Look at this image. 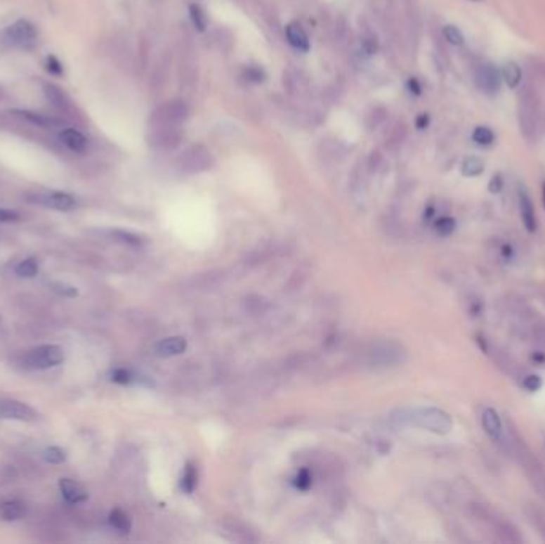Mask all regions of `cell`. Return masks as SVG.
Masks as SVG:
<instances>
[{
    "mask_svg": "<svg viewBox=\"0 0 545 544\" xmlns=\"http://www.w3.org/2000/svg\"><path fill=\"white\" fill-rule=\"evenodd\" d=\"M59 139H61V143L66 147H69L72 152L83 153L88 149V139L85 138V134L80 133L79 129L75 128L63 129V131L59 133Z\"/></svg>",
    "mask_w": 545,
    "mask_h": 544,
    "instance_id": "obj_14",
    "label": "cell"
},
{
    "mask_svg": "<svg viewBox=\"0 0 545 544\" xmlns=\"http://www.w3.org/2000/svg\"><path fill=\"white\" fill-rule=\"evenodd\" d=\"M45 90V96L46 99L50 101V103L55 105V108L58 109H66L67 105V101H66V96H64V93L59 90L58 86L55 85H45L44 86Z\"/></svg>",
    "mask_w": 545,
    "mask_h": 544,
    "instance_id": "obj_23",
    "label": "cell"
},
{
    "mask_svg": "<svg viewBox=\"0 0 545 544\" xmlns=\"http://www.w3.org/2000/svg\"><path fill=\"white\" fill-rule=\"evenodd\" d=\"M544 446H545V442H544Z\"/></svg>",
    "mask_w": 545,
    "mask_h": 544,
    "instance_id": "obj_47",
    "label": "cell"
},
{
    "mask_svg": "<svg viewBox=\"0 0 545 544\" xmlns=\"http://www.w3.org/2000/svg\"><path fill=\"white\" fill-rule=\"evenodd\" d=\"M114 235L117 236V240L123 241V243H128V245H139V243H140V240H139L136 235H133V233H128V232H122V230H117V232H114Z\"/></svg>",
    "mask_w": 545,
    "mask_h": 544,
    "instance_id": "obj_38",
    "label": "cell"
},
{
    "mask_svg": "<svg viewBox=\"0 0 545 544\" xmlns=\"http://www.w3.org/2000/svg\"><path fill=\"white\" fill-rule=\"evenodd\" d=\"M39 271V264L35 259H26L16 267V275L22 278H34Z\"/></svg>",
    "mask_w": 545,
    "mask_h": 544,
    "instance_id": "obj_27",
    "label": "cell"
},
{
    "mask_svg": "<svg viewBox=\"0 0 545 544\" xmlns=\"http://www.w3.org/2000/svg\"><path fill=\"white\" fill-rule=\"evenodd\" d=\"M483 169H485V164L482 160L477 157H467L463 162V164H461V171H463V174L467 177L480 176L483 173Z\"/></svg>",
    "mask_w": 545,
    "mask_h": 544,
    "instance_id": "obj_22",
    "label": "cell"
},
{
    "mask_svg": "<svg viewBox=\"0 0 545 544\" xmlns=\"http://www.w3.org/2000/svg\"><path fill=\"white\" fill-rule=\"evenodd\" d=\"M501 75L507 84V86L512 88V90H515V88L521 84V69L517 63H513V61L506 63L504 67H502Z\"/></svg>",
    "mask_w": 545,
    "mask_h": 544,
    "instance_id": "obj_20",
    "label": "cell"
},
{
    "mask_svg": "<svg viewBox=\"0 0 545 544\" xmlns=\"http://www.w3.org/2000/svg\"><path fill=\"white\" fill-rule=\"evenodd\" d=\"M523 387L528 389V391H537L539 388L542 387V380L539 375H528L523 378Z\"/></svg>",
    "mask_w": 545,
    "mask_h": 544,
    "instance_id": "obj_36",
    "label": "cell"
},
{
    "mask_svg": "<svg viewBox=\"0 0 545 544\" xmlns=\"http://www.w3.org/2000/svg\"><path fill=\"white\" fill-rule=\"evenodd\" d=\"M471 2H480V0H471Z\"/></svg>",
    "mask_w": 545,
    "mask_h": 544,
    "instance_id": "obj_46",
    "label": "cell"
},
{
    "mask_svg": "<svg viewBox=\"0 0 545 544\" xmlns=\"http://www.w3.org/2000/svg\"><path fill=\"white\" fill-rule=\"evenodd\" d=\"M59 490L66 501L72 503V505H77V503H81L88 498V493L85 492L80 484H77L72 479H61L59 481Z\"/></svg>",
    "mask_w": 545,
    "mask_h": 544,
    "instance_id": "obj_16",
    "label": "cell"
},
{
    "mask_svg": "<svg viewBox=\"0 0 545 544\" xmlns=\"http://www.w3.org/2000/svg\"><path fill=\"white\" fill-rule=\"evenodd\" d=\"M51 287L55 289L58 294L66 295V297H77V294H79L77 287L69 286V285H66V283H53Z\"/></svg>",
    "mask_w": 545,
    "mask_h": 544,
    "instance_id": "obj_34",
    "label": "cell"
},
{
    "mask_svg": "<svg viewBox=\"0 0 545 544\" xmlns=\"http://www.w3.org/2000/svg\"><path fill=\"white\" fill-rule=\"evenodd\" d=\"M467 514L480 529H483L494 540L506 544H520L523 541L520 530L512 520L483 501H471L467 505Z\"/></svg>",
    "mask_w": 545,
    "mask_h": 544,
    "instance_id": "obj_1",
    "label": "cell"
},
{
    "mask_svg": "<svg viewBox=\"0 0 545 544\" xmlns=\"http://www.w3.org/2000/svg\"><path fill=\"white\" fill-rule=\"evenodd\" d=\"M187 350V342L182 337H168L155 345V354L159 358L179 356Z\"/></svg>",
    "mask_w": 545,
    "mask_h": 544,
    "instance_id": "obj_13",
    "label": "cell"
},
{
    "mask_svg": "<svg viewBox=\"0 0 545 544\" xmlns=\"http://www.w3.org/2000/svg\"><path fill=\"white\" fill-rule=\"evenodd\" d=\"M64 361V350L58 345H41L27 351L22 356V365L26 369L44 370L55 368Z\"/></svg>",
    "mask_w": 545,
    "mask_h": 544,
    "instance_id": "obj_4",
    "label": "cell"
},
{
    "mask_svg": "<svg viewBox=\"0 0 545 544\" xmlns=\"http://www.w3.org/2000/svg\"><path fill=\"white\" fill-rule=\"evenodd\" d=\"M506 441L507 448L512 453V457L517 458L521 468L526 472V476L530 479L531 487L536 490L539 496H542L545 500V469L541 461L532 453L531 448L526 446L523 437L520 436L517 428L512 427V423H508V428L506 431Z\"/></svg>",
    "mask_w": 545,
    "mask_h": 544,
    "instance_id": "obj_2",
    "label": "cell"
},
{
    "mask_svg": "<svg viewBox=\"0 0 545 544\" xmlns=\"http://www.w3.org/2000/svg\"><path fill=\"white\" fill-rule=\"evenodd\" d=\"M369 361L381 368H394L407 361V350L394 340H386L375 344L369 350Z\"/></svg>",
    "mask_w": 545,
    "mask_h": 544,
    "instance_id": "obj_5",
    "label": "cell"
},
{
    "mask_svg": "<svg viewBox=\"0 0 545 544\" xmlns=\"http://www.w3.org/2000/svg\"><path fill=\"white\" fill-rule=\"evenodd\" d=\"M532 339H534V344L537 347H541L545 350V324H537L532 329Z\"/></svg>",
    "mask_w": 545,
    "mask_h": 544,
    "instance_id": "obj_35",
    "label": "cell"
},
{
    "mask_svg": "<svg viewBox=\"0 0 545 544\" xmlns=\"http://www.w3.org/2000/svg\"><path fill=\"white\" fill-rule=\"evenodd\" d=\"M362 50L365 55H375V53L378 51V44L375 39H365L362 42Z\"/></svg>",
    "mask_w": 545,
    "mask_h": 544,
    "instance_id": "obj_42",
    "label": "cell"
},
{
    "mask_svg": "<svg viewBox=\"0 0 545 544\" xmlns=\"http://www.w3.org/2000/svg\"><path fill=\"white\" fill-rule=\"evenodd\" d=\"M482 427L485 429L491 439H493L496 444H499L501 447H506V429H504V423L493 407H487L482 412Z\"/></svg>",
    "mask_w": 545,
    "mask_h": 544,
    "instance_id": "obj_10",
    "label": "cell"
},
{
    "mask_svg": "<svg viewBox=\"0 0 545 544\" xmlns=\"http://www.w3.org/2000/svg\"><path fill=\"white\" fill-rule=\"evenodd\" d=\"M518 206H520V216H521V221H523V226L526 227L528 232H534L537 228L534 206H532V201L525 190H521L518 195Z\"/></svg>",
    "mask_w": 545,
    "mask_h": 544,
    "instance_id": "obj_15",
    "label": "cell"
},
{
    "mask_svg": "<svg viewBox=\"0 0 545 544\" xmlns=\"http://www.w3.org/2000/svg\"><path fill=\"white\" fill-rule=\"evenodd\" d=\"M7 37L16 45H27L32 44L37 37V31L29 21L20 20L7 29Z\"/></svg>",
    "mask_w": 545,
    "mask_h": 544,
    "instance_id": "obj_12",
    "label": "cell"
},
{
    "mask_svg": "<svg viewBox=\"0 0 545 544\" xmlns=\"http://www.w3.org/2000/svg\"><path fill=\"white\" fill-rule=\"evenodd\" d=\"M26 514V506L22 505L21 501L11 500V501H4L0 505V519L2 520H20L21 517H25Z\"/></svg>",
    "mask_w": 545,
    "mask_h": 544,
    "instance_id": "obj_19",
    "label": "cell"
},
{
    "mask_svg": "<svg viewBox=\"0 0 545 544\" xmlns=\"http://www.w3.org/2000/svg\"><path fill=\"white\" fill-rule=\"evenodd\" d=\"M472 139L478 145H490L494 143V133L488 127H477L472 133Z\"/></svg>",
    "mask_w": 545,
    "mask_h": 544,
    "instance_id": "obj_24",
    "label": "cell"
},
{
    "mask_svg": "<svg viewBox=\"0 0 545 544\" xmlns=\"http://www.w3.org/2000/svg\"><path fill=\"white\" fill-rule=\"evenodd\" d=\"M246 79L252 84H262V82L266 79V74L262 67L257 66H249L246 69Z\"/></svg>",
    "mask_w": 545,
    "mask_h": 544,
    "instance_id": "obj_32",
    "label": "cell"
},
{
    "mask_svg": "<svg viewBox=\"0 0 545 544\" xmlns=\"http://www.w3.org/2000/svg\"><path fill=\"white\" fill-rule=\"evenodd\" d=\"M454 227H456V222L453 217H440L435 222V232L442 236L452 235Z\"/></svg>",
    "mask_w": 545,
    "mask_h": 544,
    "instance_id": "obj_31",
    "label": "cell"
},
{
    "mask_svg": "<svg viewBox=\"0 0 545 544\" xmlns=\"http://www.w3.org/2000/svg\"><path fill=\"white\" fill-rule=\"evenodd\" d=\"M295 487L298 490H308L311 487V474L306 469H301L295 477Z\"/></svg>",
    "mask_w": 545,
    "mask_h": 544,
    "instance_id": "obj_33",
    "label": "cell"
},
{
    "mask_svg": "<svg viewBox=\"0 0 545 544\" xmlns=\"http://www.w3.org/2000/svg\"><path fill=\"white\" fill-rule=\"evenodd\" d=\"M408 90H410L413 94H416V96H419L421 94V85H419V82L416 79H412L408 80Z\"/></svg>",
    "mask_w": 545,
    "mask_h": 544,
    "instance_id": "obj_43",
    "label": "cell"
},
{
    "mask_svg": "<svg viewBox=\"0 0 545 544\" xmlns=\"http://www.w3.org/2000/svg\"><path fill=\"white\" fill-rule=\"evenodd\" d=\"M46 70L53 75H61L64 72L63 64L59 63L58 58L55 56H48V59H46Z\"/></svg>",
    "mask_w": 545,
    "mask_h": 544,
    "instance_id": "obj_37",
    "label": "cell"
},
{
    "mask_svg": "<svg viewBox=\"0 0 545 544\" xmlns=\"http://www.w3.org/2000/svg\"><path fill=\"white\" fill-rule=\"evenodd\" d=\"M0 418L34 422V420H37V412L21 401L5 399L0 401Z\"/></svg>",
    "mask_w": 545,
    "mask_h": 544,
    "instance_id": "obj_9",
    "label": "cell"
},
{
    "mask_svg": "<svg viewBox=\"0 0 545 544\" xmlns=\"http://www.w3.org/2000/svg\"><path fill=\"white\" fill-rule=\"evenodd\" d=\"M190 20L193 22L195 29H197L198 32H204L206 27H207V18L204 15L203 8L199 7V5L193 4L190 5Z\"/></svg>",
    "mask_w": 545,
    "mask_h": 544,
    "instance_id": "obj_26",
    "label": "cell"
},
{
    "mask_svg": "<svg viewBox=\"0 0 545 544\" xmlns=\"http://www.w3.org/2000/svg\"><path fill=\"white\" fill-rule=\"evenodd\" d=\"M502 186H504V181H502V176L501 174H496L491 177L490 181V192L491 193H497L502 190Z\"/></svg>",
    "mask_w": 545,
    "mask_h": 544,
    "instance_id": "obj_41",
    "label": "cell"
},
{
    "mask_svg": "<svg viewBox=\"0 0 545 544\" xmlns=\"http://www.w3.org/2000/svg\"><path fill=\"white\" fill-rule=\"evenodd\" d=\"M44 458H45L46 463L61 465V463H64V461H66V452H64L63 448H59V447H48V448H45Z\"/></svg>",
    "mask_w": 545,
    "mask_h": 544,
    "instance_id": "obj_29",
    "label": "cell"
},
{
    "mask_svg": "<svg viewBox=\"0 0 545 544\" xmlns=\"http://www.w3.org/2000/svg\"><path fill=\"white\" fill-rule=\"evenodd\" d=\"M109 522H110L112 527L118 531H122V533H128V531L131 530V520H129L126 514L120 510H115V511L110 512Z\"/></svg>",
    "mask_w": 545,
    "mask_h": 544,
    "instance_id": "obj_21",
    "label": "cell"
},
{
    "mask_svg": "<svg viewBox=\"0 0 545 544\" xmlns=\"http://www.w3.org/2000/svg\"><path fill=\"white\" fill-rule=\"evenodd\" d=\"M286 35L289 44L300 51L310 50V39H308L306 32L298 25H289L286 27Z\"/></svg>",
    "mask_w": 545,
    "mask_h": 544,
    "instance_id": "obj_18",
    "label": "cell"
},
{
    "mask_svg": "<svg viewBox=\"0 0 545 544\" xmlns=\"http://www.w3.org/2000/svg\"><path fill=\"white\" fill-rule=\"evenodd\" d=\"M13 114L15 115H20L21 118H25V120L34 123V125H39V127H50V125H53V122L50 120V118H46L44 115H39V114H34V112H29V110H15Z\"/></svg>",
    "mask_w": 545,
    "mask_h": 544,
    "instance_id": "obj_28",
    "label": "cell"
},
{
    "mask_svg": "<svg viewBox=\"0 0 545 544\" xmlns=\"http://www.w3.org/2000/svg\"><path fill=\"white\" fill-rule=\"evenodd\" d=\"M187 115L188 109L185 103H182V101H171V103H166L163 108L158 110L155 120L158 122V127L179 128V125L185 120Z\"/></svg>",
    "mask_w": 545,
    "mask_h": 544,
    "instance_id": "obj_8",
    "label": "cell"
},
{
    "mask_svg": "<svg viewBox=\"0 0 545 544\" xmlns=\"http://www.w3.org/2000/svg\"><path fill=\"white\" fill-rule=\"evenodd\" d=\"M20 219V216H18L16 211H10V209H2L0 208V224H5V222H15Z\"/></svg>",
    "mask_w": 545,
    "mask_h": 544,
    "instance_id": "obj_40",
    "label": "cell"
},
{
    "mask_svg": "<svg viewBox=\"0 0 545 544\" xmlns=\"http://www.w3.org/2000/svg\"><path fill=\"white\" fill-rule=\"evenodd\" d=\"M35 203L44 205L45 208L56 209V211H72L75 208V198L72 195L64 192H46L35 195Z\"/></svg>",
    "mask_w": 545,
    "mask_h": 544,
    "instance_id": "obj_11",
    "label": "cell"
},
{
    "mask_svg": "<svg viewBox=\"0 0 545 544\" xmlns=\"http://www.w3.org/2000/svg\"><path fill=\"white\" fill-rule=\"evenodd\" d=\"M443 35H445V39H447L448 42L452 44V45L459 46V45H463V44H464V35H463V32H461L459 29L456 27V26L448 25V26L443 27Z\"/></svg>",
    "mask_w": 545,
    "mask_h": 544,
    "instance_id": "obj_30",
    "label": "cell"
},
{
    "mask_svg": "<svg viewBox=\"0 0 545 544\" xmlns=\"http://www.w3.org/2000/svg\"><path fill=\"white\" fill-rule=\"evenodd\" d=\"M405 420L435 434H448L453 428L452 415L445 410L438 409V407H423V409H416L408 413Z\"/></svg>",
    "mask_w": 545,
    "mask_h": 544,
    "instance_id": "obj_3",
    "label": "cell"
},
{
    "mask_svg": "<svg viewBox=\"0 0 545 544\" xmlns=\"http://www.w3.org/2000/svg\"><path fill=\"white\" fill-rule=\"evenodd\" d=\"M212 164H214L212 153L201 144L188 147V149L179 157L180 169L190 174L203 173V171L211 169Z\"/></svg>",
    "mask_w": 545,
    "mask_h": 544,
    "instance_id": "obj_6",
    "label": "cell"
},
{
    "mask_svg": "<svg viewBox=\"0 0 545 544\" xmlns=\"http://www.w3.org/2000/svg\"><path fill=\"white\" fill-rule=\"evenodd\" d=\"M473 79H475V85L480 91H483L485 94H496L501 88L502 75L493 64L485 63L477 66Z\"/></svg>",
    "mask_w": 545,
    "mask_h": 544,
    "instance_id": "obj_7",
    "label": "cell"
},
{
    "mask_svg": "<svg viewBox=\"0 0 545 544\" xmlns=\"http://www.w3.org/2000/svg\"><path fill=\"white\" fill-rule=\"evenodd\" d=\"M112 380L117 383H129L133 380L131 372H128L126 369H117L114 374H112Z\"/></svg>",
    "mask_w": 545,
    "mask_h": 544,
    "instance_id": "obj_39",
    "label": "cell"
},
{
    "mask_svg": "<svg viewBox=\"0 0 545 544\" xmlns=\"http://www.w3.org/2000/svg\"><path fill=\"white\" fill-rule=\"evenodd\" d=\"M197 482H198L197 469H195V466L192 463H188L182 476V490H185L187 493H192L195 487H197Z\"/></svg>",
    "mask_w": 545,
    "mask_h": 544,
    "instance_id": "obj_25",
    "label": "cell"
},
{
    "mask_svg": "<svg viewBox=\"0 0 545 544\" xmlns=\"http://www.w3.org/2000/svg\"><path fill=\"white\" fill-rule=\"evenodd\" d=\"M523 512L531 527L534 529L537 535L545 541V511L536 505H526Z\"/></svg>",
    "mask_w": 545,
    "mask_h": 544,
    "instance_id": "obj_17",
    "label": "cell"
},
{
    "mask_svg": "<svg viewBox=\"0 0 545 544\" xmlns=\"http://www.w3.org/2000/svg\"><path fill=\"white\" fill-rule=\"evenodd\" d=\"M544 203H545V184H544Z\"/></svg>",
    "mask_w": 545,
    "mask_h": 544,
    "instance_id": "obj_45",
    "label": "cell"
},
{
    "mask_svg": "<svg viewBox=\"0 0 545 544\" xmlns=\"http://www.w3.org/2000/svg\"><path fill=\"white\" fill-rule=\"evenodd\" d=\"M429 125V115L428 114H421L416 118V128L418 129H426Z\"/></svg>",
    "mask_w": 545,
    "mask_h": 544,
    "instance_id": "obj_44",
    "label": "cell"
}]
</instances>
